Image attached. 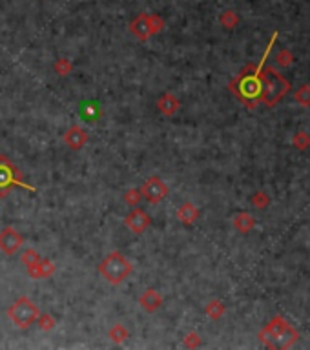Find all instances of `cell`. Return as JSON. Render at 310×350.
Wrapping results in <instances>:
<instances>
[{
  "mask_svg": "<svg viewBox=\"0 0 310 350\" xmlns=\"http://www.w3.org/2000/svg\"><path fill=\"white\" fill-rule=\"evenodd\" d=\"M131 262L121 254V252H112L102 259L99 265V274L108 281L109 285H121L122 281L131 274Z\"/></svg>",
  "mask_w": 310,
  "mask_h": 350,
  "instance_id": "1",
  "label": "cell"
},
{
  "mask_svg": "<svg viewBox=\"0 0 310 350\" xmlns=\"http://www.w3.org/2000/svg\"><path fill=\"white\" fill-rule=\"evenodd\" d=\"M40 314L38 307L28 297H18L15 303L8 309V316L13 321V325L20 330L30 329L33 323H37V317Z\"/></svg>",
  "mask_w": 310,
  "mask_h": 350,
  "instance_id": "2",
  "label": "cell"
},
{
  "mask_svg": "<svg viewBox=\"0 0 310 350\" xmlns=\"http://www.w3.org/2000/svg\"><path fill=\"white\" fill-rule=\"evenodd\" d=\"M164 28V20L159 15H139L134 22L130 24L131 33L139 38V40H148L151 35L159 33Z\"/></svg>",
  "mask_w": 310,
  "mask_h": 350,
  "instance_id": "3",
  "label": "cell"
},
{
  "mask_svg": "<svg viewBox=\"0 0 310 350\" xmlns=\"http://www.w3.org/2000/svg\"><path fill=\"white\" fill-rule=\"evenodd\" d=\"M263 84V93H261V99L267 100V102H274L281 97V93L286 90V82L277 75L274 70H269L264 73V77L261 79Z\"/></svg>",
  "mask_w": 310,
  "mask_h": 350,
  "instance_id": "4",
  "label": "cell"
},
{
  "mask_svg": "<svg viewBox=\"0 0 310 350\" xmlns=\"http://www.w3.org/2000/svg\"><path fill=\"white\" fill-rule=\"evenodd\" d=\"M141 195L143 199H146L148 203L151 204H157L168 195V186L159 179V177H148L144 181V184L141 186Z\"/></svg>",
  "mask_w": 310,
  "mask_h": 350,
  "instance_id": "5",
  "label": "cell"
},
{
  "mask_svg": "<svg viewBox=\"0 0 310 350\" xmlns=\"http://www.w3.org/2000/svg\"><path fill=\"white\" fill-rule=\"evenodd\" d=\"M24 245V237L18 230H15L13 226H8L0 232V250L4 252L6 255L17 254Z\"/></svg>",
  "mask_w": 310,
  "mask_h": 350,
  "instance_id": "6",
  "label": "cell"
},
{
  "mask_svg": "<svg viewBox=\"0 0 310 350\" xmlns=\"http://www.w3.org/2000/svg\"><path fill=\"white\" fill-rule=\"evenodd\" d=\"M150 215H148L144 210L141 208H134L128 215L124 217V225L128 226V230L134 233H137V235H141V233H144V230L150 226Z\"/></svg>",
  "mask_w": 310,
  "mask_h": 350,
  "instance_id": "7",
  "label": "cell"
},
{
  "mask_svg": "<svg viewBox=\"0 0 310 350\" xmlns=\"http://www.w3.org/2000/svg\"><path fill=\"white\" fill-rule=\"evenodd\" d=\"M241 95L248 100H254V99H261V93H263V84H261L259 77H247L243 79L241 82Z\"/></svg>",
  "mask_w": 310,
  "mask_h": 350,
  "instance_id": "8",
  "label": "cell"
},
{
  "mask_svg": "<svg viewBox=\"0 0 310 350\" xmlns=\"http://www.w3.org/2000/svg\"><path fill=\"white\" fill-rule=\"evenodd\" d=\"M64 142H66L72 150H80V148L88 142V134H86V129H82L80 126H72V128L64 134Z\"/></svg>",
  "mask_w": 310,
  "mask_h": 350,
  "instance_id": "9",
  "label": "cell"
},
{
  "mask_svg": "<svg viewBox=\"0 0 310 350\" xmlns=\"http://www.w3.org/2000/svg\"><path fill=\"white\" fill-rule=\"evenodd\" d=\"M139 304H141L146 312H155V310L163 304V296H161L155 288H148V290H144L143 294H141V297H139Z\"/></svg>",
  "mask_w": 310,
  "mask_h": 350,
  "instance_id": "10",
  "label": "cell"
},
{
  "mask_svg": "<svg viewBox=\"0 0 310 350\" xmlns=\"http://www.w3.org/2000/svg\"><path fill=\"white\" fill-rule=\"evenodd\" d=\"M55 272V265L50 261V259H40L38 262H35L33 267H28V274L35 279H44V277H50L51 274Z\"/></svg>",
  "mask_w": 310,
  "mask_h": 350,
  "instance_id": "11",
  "label": "cell"
},
{
  "mask_svg": "<svg viewBox=\"0 0 310 350\" xmlns=\"http://www.w3.org/2000/svg\"><path fill=\"white\" fill-rule=\"evenodd\" d=\"M157 108H159L161 113H164V115H168V117H172L173 113L179 110V100H177L172 93H163V95H161V99L157 100Z\"/></svg>",
  "mask_w": 310,
  "mask_h": 350,
  "instance_id": "12",
  "label": "cell"
},
{
  "mask_svg": "<svg viewBox=\"0 0 310 350\" xmlns=\"http://www.w3.org/2000/svg\"><path fill=\"white\" fill-rule=\"evenodd\" d=\"M177 217L181 219V223H185V225H192L197 217H199V212H197V208L193 206V204L185 203L179 210H177Z\"/></svg>",
  "mask_w": 310,
  "mask_h": 350,
  "instance_id": "13",
  "label": "cell"
},
{
  "mask_svg": "<svg viewBox=\"0 0 310 350\" xmlns=\"http://www.w3.org/2000/svg\"><path fill=\"white\" fill-rule=\"evenodd\" d=\"M126 338H128V330H126V326L122 325V323H115V325L112 326V330H109V339L114 343H124Z\"/></svg>",
  "mask_w": 310,
  "mask_h": 350,
  "instance_id": "14",
  "label": "cell"
},
{
  "mask_svg": "<svg viewBox=\"0 0 310 350\" xmlns=\"http://www.w3.org/2000/svg\"><path fill=\"white\" fill-rule=\"evenodd\" d=\"M70 71H72V64H70V60H66V58H59L57 62H55V73L60 77H68L70 75Z\"/></svg>",
  "mask_w": 310,
  "mask_h": 350,
  "instance_id": "15",
  "label": "cell"
},
{
  "mask_svg": "<svg viewBox=\"0 0 310 350\" xmlns=\"http://www.w3.org/2000/svg\"><path fill=\"white\" fill-rule=\"evenodd\" d=\"M37 323L42 330H51L55 326V317L51 314H38Z\"/></svg>",
  "mask_w": 310,
  "mask_h": 350,
  "instance_id": "16",
  "label": "cell"
},
{
  "mask_svg": "<svg viewBox=\"0 0 310 350\" xmlns=\"http://www.w3.org/2000/svg\"><path fill=\"white\" fill-rule=\"evenodd\" d=\"M141 199H143V195H141V190H135V188H131V190H128V192L124 193V201L130 204V206H137Z\"/></svg>",
  "mask_w": 310,
  "mask_h": 350,
  "instance_id": "17",
  "label": "cell"
},
{
  "mask_svg": "<svg viewBox=\"0 0 310 350\" xmlns=\"http://www.w3.org/2000/svg\"><path fill=\"white\" fill-rule=\"evenodd\" d=\"M40 261V255L37 254V250H26L22 254V262H24L26 267H33L35 262Z\"/></svg>",
  "mask_w": 310,
  "mask_h": 350,
  "instance_id": "18",
  "label": "cell"
},
{
  "mask_svg": "<svg viewBox=\"0 0 310 350\" xmlns=\"http://www.w3.org/2000/svg\"><path fill=\"white\" fill-rule=\"evenodd\" d=\"M235 22H237V17H235L234 13H225V15H223V24L225 26H234Z\"/></svg>",
  "mask_w": 310,
  "mask_h": 350,
  "instance_id": "19",
  "label": "cell"
}]
</instances>
